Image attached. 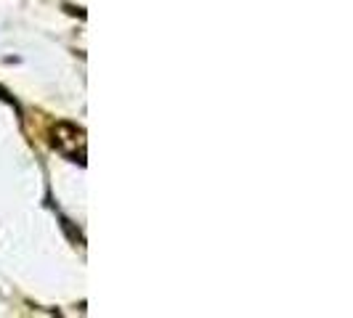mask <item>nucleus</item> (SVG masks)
Wrapping results in <instances>:
<instances>
[{"label": "nucleus", "instance_id": "nucleus-1", "mask_svg": "<svg viewBox=\"0 0 353 318\" xmlns=\"http://www.w3.org/2000/svg\"><path fill=\"white\" fill-rule=\"evenodd\" d=\"M0 98H6V101H11V98H8V96H6V93H3V90H0Z\"/></svg>", "mask_w": 353, "mask_h": 318}]
</instances>
